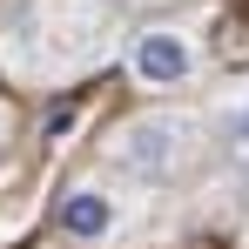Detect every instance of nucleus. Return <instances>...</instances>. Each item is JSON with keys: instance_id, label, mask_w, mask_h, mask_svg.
Segmentation results:
<instances>
[{"instance_id": "f257e3e1", "label": "nucleus", "mask_w": 249, "mask_h": 249, "mask_svg": "<svg viewBox=\"0 0 249 249\" xmlns=\"http://www.w3.org/2000/svg\"><path fill=\"white\" fill-rule=\"evenodd\" d=\"M0 54L14 74L68 81L115 54V14L101 0H0Z\"/></svg>"}, {"instance_id": "f03ea898", "label": "nucleus", "mask_w": 249, "mask_h": 249, "mask_svg": "<svg viewBox=\"0 0 249 249\" xmlns=\"http://www.w3.org/2000/svg\"><path fill=\"white\" fill-rule=\"evenodd\" d=\"M209 155V122L196 108H148L108 135V168L135 189H175Z\"/></svg>"}, {"instance_id": "7ed1b4c3", "label": "nucleus", "mask_w": 249, "mask_h": 249, "mask_svg": "<svg viewBox=\"0 0 249 249\" xmlns=\"http://www.w3.org/2000/svg\"><path fill=\"white\" fill-rule=\"evenodd\" d=\"M54 229H61L68 243H81V249L122 243L128 229H135V189L115 182V175H81V182L61 189V202H54Z\"/></svg>"}, {"instance_id": "20e7f679", "label": "nucleus", "mask_w": 249, "mask_h": 249, "mask_svg": "<svg viewBox=\"0 0 249 249\" xmlns=\"http://www.w3.org/2000/svg\"><path fill=\"white\" fill-rule=\"evenodd\" d=\"M122 68H128L135 88L175 94V88H196V74H202V41H196V27H182V20H148V27L128 34Z\"/></svg>"}, {"instance_id": "39448f33", "label": "nucleus", "mask_w": 249, "mask_h": 249, "mask_svg": "<svg viewBox=\"0 0 249 249\" xmlns=\"http://www.w3.org/2000/svg\"><path fill=\"white\" fill-rule=\"evenodd\" d=\"M202 122H209V142H215L236 168H249V74L215 94V108H209Z\"/></svg>"}, {"instance_id": "423d86ee", "label": "nucleus", "mask_w": 249, "mask_h": 249, "mask_svg": "<svg viewBox=\"0 0 249 249\" xmlns=\"http://www.w3.org/2000/svg\"><path fill=\"white\" fill-rule=\"evenodd\" d=\"M243 243H249V222H243Z\"/></svg>"}]
</instances>
